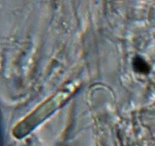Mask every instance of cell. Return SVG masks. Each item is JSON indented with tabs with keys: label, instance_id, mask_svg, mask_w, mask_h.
Listing matches in <instances>:
<instances>
[{
	"label": "cell",
	"instance_id": "cell-2",
	"mask_svg": "<svg viewBox=\"0 0 155 146\" xmlns=\"http://www.w3.org/2000/svg\"><path fill=\"white\" fill-rule=\"evenodd\" d=\"M133 65H134V69L140 73H147L150 70V67L147 63L143 60V58H140V57H136L134 58Z\"/></svg>",
	"mask_w": 155,
	"mask_h": 146
},
{
	"label": "cell",
	"instance_id": "cell-1",
	"mask_svg": "<svg viewBox=\"0 0 155 146\" xmlns=\"http://www.w3.org/2000/svg\"><path fill=\"white\" fill-rule=\"evenodd\" d=\"M74 90L75 87L74 85L66 86L47 100L45 102L39 106L34 112L25 118L23 121L20 122L17 127H15L13 130L15 135L16 134L18 136H23L31 131V130L44 121L61 106L63 105L64 103L68 100L70 96L74 93Z\"/></svg>",
	"mask_w": 155,
	"mask_h": 146
}]
</instances>
